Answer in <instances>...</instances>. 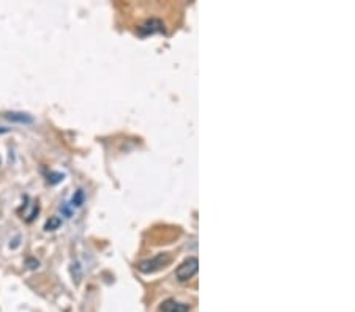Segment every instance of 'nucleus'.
I'll return each instance as SVG.
<instances>
[{
  "instance_id": "obj_6",
  "label": "nucleus",
  "mask_w": 355,
  "mask_h": 312,
  "mask_svg": "<svg viewBox=\"0 0 355 312\" xmlns=\"http://www.w3.org/2000/svg\"><path fill=\"white\" fill-rule=\"evenodd\" d=\"M60 227H62V218H59V216H51L45 224L46 232H54V230H57Z\"/></svg>"
},
{
  "instance_id": "obj_5",
  "label": "nucleus",
  "mask_w": 355,
  "mask_h": 312,
  "mask_svg": "<svg viewBox=\"0 0 355 312\" xmlns=\"http://www.w3.org/2000/svg\"><path fill=\"white\" fill-rule=\"evenodd\" d=\"M139 30L142 35H152L156 32H165V25H163V22L158 19H150L144 25L139 27Z\"/></svg>"
},
{
  "instance_id": "obj_10",
  "label": "nucleus",
  "mask_w": 355,
  "mask_h": 312,
  "mask_svg": "<svg viewBox=\"0 0 355 312\" xmlns=\"http://www.w3.org/2000/svg\"><path fill=\"white\" fill-rule=\"evenodd\" d=\"M0 162H2V161H0Z\"/></svg>"
},
{
  "instance_id": "obj_3",
  "label": "nucleus",
  "mask_w": 355,
  "mask_h": 312,
  "mask_svg": "<svg viewBox=\"0 0 355 312\" xmlns=\"http://www.w3.org/2000/svg\"><path fill=\"white\" fill-rule=\"evenodd\" d=\"M161 312H189V304L177 301L174 298H169V300H165L160 306Z\"/></svg>"
},
{
  "instance_id": "obj_2",
  "label": "nucleus",
  "mask_w": 355,
  "mask_h": 312,
  "mask_svg": "<svg viewBox=\"0 0 355 312\" xmlns=\"http://www.w3.org/2000/svg\"><path fill=\"white\" fill-rule=\"evenodd\" d=\"M199 271V260L196 257H188L185 262H182L175 270V278L180 282H186L193 279Z\"/></svg>"
},
{
  "instance_id": "obj_4",
  "label": "nucleus",
  "mask_w": 355,
  "mask_h": 312,
  "mask_svg": "<svg viewBox=\"0 0 355 312\" xmlns=\"http://www.w3.org/2000/svg\"><path fill=\"white\" fill-rule=\"evenodd\" d=\"M5 118L11 121V123H19V125H32L35 121V118L27 112H7Z\"/></svg>"
},
{
  "instance_id": "obj_7",
  "label": "nucleus",
  "mask_w": 355,
  "mask_h": 312,
  "mask_svg": "<svg viewBox=\"0 0 355 312\" xmlns=\"http://www.w3.org/2000/svg\"><path fill=\"white\" fill-rule=\"evenodd\" d=\"M84 200H86V194H84V191H83V189H77V191H76V193L73 194V197H71L70 205H71V207H74V208H79V207H83Z\"/></svg>"
},
{
  "instance_id": "obj_1",
  "label": "nucleus",
  "mask_w": 355,
  "mask_h": 312,
  "mask_svg": "<svg viewBox=\"0 0 355 312\" xmlns=\"http://www.w3.org/2000/svg\"><path fill=\"white\" fill-rule=\"evenodd\" d=\"M171 255L163 252V254H156L155 257H152V259H147V260H142L139 262L138 265V270L141 271V273H145V275H150V273H156V271L166 268L169 263H171Z\"/></svg>"
},
{
  "instance_id": "obj_8",
  "label": "nucleus",
  "mask_w": 355,
  "mask_h": 312,
  "mask_svg": "<svg viewBox=\"0 0 355 312\" xmlns=\"http://www.w3.org/2000/svg\"><path fill=\"white\" fill-rule=\"evenodd\" d=\"M63 179H65V175L60 173V172H49V173H48V182H49V185H57V183L63 182Z\"/></svg>"
},
{
  "instance_id": "obj_9",
  "label": "nucleus",
  "mask_w": 355,
  "mask_h": 312,
  "mask_svg": "<svg viewBox=\"0 0 355 312\" xmlns=\"http://www.w3.org/2000/svg\"><path fill=\"white\" fill-rule=\"evenodd\" d=\"M10 129L8 128H0V132H8Z\"/></svg>"
}]
</instances>
